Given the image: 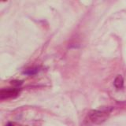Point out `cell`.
Returning a JSON list of instances; mask_svg holds the SVG:
<instances>
[{
  "mask_svg": "<svg viewBox=\"0 0 126 126\" xmlns=\"http://www.w3.org/2000/svg\"><path fill=\"white\" fill-rule=\"evenodd\" d=\"M110 111L108 110H94L91 112L89 114V118L92 122L94 124H100L103 122L106 117H108Z\"/></svg>",
  "mask_w": 126,
  "mask_h": 126,
  "instance_id": "obj_1",
  "label": "cell"
},
{
  "mask_svg": "<svg viewBox=\"0 0 126 126\" xmlns=\"http://www.w3.org/2000/svg\"><path fill=\"white\" fill-rule=\"evenodd\" d=\"M18 94V90L16 88H6L2 89L0 92V98L1 99H5V98H9L14 97Z\"/></svg>",
  "mask_w": 126,
  "mask_h": 126,
  "instance_id": "obj_2",
  "label": "cell"
},
{
  "mask_svg": "<svg viewBox=\"0 0 126 126\" xmlns=\"http://www.w3.org/2000/svg\"><path fill=\"white\" fill-rule=\"evenodd\" d=\"M114 86L116 87L117 88H121L123 87L124 84V80H123V77H122L121 75H118V76L115 78L114 80Z\"/></svg>",
  "mask_w": 126,
  "mask_h": 126,
  "instance_id": "obj_3",
  "label": "cell"
},
{
  "mask_svg": "<svg viewBox=\"0 0 126 126\" xmlns=\"http://www.w3.org/2000/svg\"><path fill=\"white\" fill-rule=\"evenodd\" d=\"M38 72L37 69H28L27 71H25V73L27 75H33L35 73H36Z\"/></svg>",
  "mask_w": 126,
  "mask_h": 126,
  "instance_id": "obj_4",
  "label": "cell"
},
{
  "mask_svg": "<svg viewBox=\"0 0 126 126\" xmlns=\"http://www.w3.org/2000/svg\"><path fill=\"white\" fill-rule=\"evenodd\" d=\"M6 126H14V125L13 124H12V123H8Z\"/></svg>",
  "mask_w": 126,
  "mask_h": 126,
  "instance_id": "obj_5",
  "label": "cell"
}]
</instances>
